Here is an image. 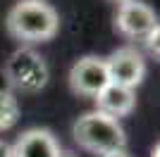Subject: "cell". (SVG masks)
<instances>
[{"label": "cell", "instance_id": "5b68a950", "mask_svg": "<svg viewBox=\"0 0 160 157\" xmlns=\"http://www.w3.org/2000/svg\"><path fill=\"white\" fill-rule=\"evenodd\" d=\"M115 26L122 36H127L132 40H143L158 26V17L146 2L127 0V2H120V7H117Z\"/></svg>", "mask_w": 160, "mask_h": 157}, {"label": "cell", "instance_id": "3957f363", "mask_svg": "<svg viewBox=\"0 0 160 157\" xmlns=\"http://www.w3.org/2000/svg\"><path fill=\"white\" fill-rule=\"evenodd\" d=\"M5 74L10 78V83L24 93H38L48 83V64L31 48L14 50L12 57L7 59Z\"/></svg>", "mask_w": 160, "mask_h": 157}, {"label": "cell", "instance_id": "5bb4252c", "mask_svg": "<svg viewBox=\"0 0 160 157\" xmlns=\"http://www.w3.org/2000/svg\"><path fill=\"white\" fill-rule=\"evenodd\" d=\"M60 157H74V155H69V152H62V155Z\"/></svg>", "mask_w": 160, "mask_h": 157}, {"label": "cell", "instance_id": "30bf717a", "mask_svg": "<svg viewBox=\"0 0 160 157\" xmlns=\"http://www.w3.org/2000/svg\"><path fill=\"white\" fill-rule=\"evenodd\" d=\"M158 36H160V29L155 26L153 31L143 38V40H146V45H148V50H151V55H155V57H158Z\"/></svg>", "mask_w": 160, "mask_h": 157}, {"label": "cell", "instance_id": "8fae6325", "mask_svg": "<svg viewBox=\"0 0 160 157\" xmlns=\"http://www.w3.org/2000/svg\"><path fill=\"white\" fill-rule=\"evenodd\" d=\"M0 157H12V145H7L5 140H0Z\"/></svg>", "mask_w": 160, "mask_h": 157}, {"label": "cell", "instance_id": "9c48e42d", "mask_svg": "<svg viewBox=\"0 0 160 157\" xmlns=\"http://www.w3.org/2000/svg\"><path fill=\"white\" fill-rule=\"evenodd\" d=\"M19 119V102L10 91L0 88V131L12 129Z\"/></svg>", "mask_w": 160, "mask_h": 157}, {"label": "cell", "instance_id": "9a60e30c", "mask_svg": "<svg viewBox=\"0 0 160 157\" xmlns=\"http://www.w3.org/2000/svg\"><path fill=\"white\" fill-rule=\"evenodd\" d=\"M115 2H127V0H115Z\"/></svg>", "mask_w": 160, "mask_h": 157}, {"label": "cell", "instance_id": "8992f818", "mask_svg": "<svg viewBox=\"0 0 160 157\" xmlns=\"http://www.w3.org/2000/svg\"><path fill=\"white\" fill-rule=\"evenodd\" d=\"M108 83H110V78H108L105 59L93 57V55L81 57L79 62L72 67V72H69V86H72V91L79 93V95L96 98Z\"/></svg>", "mask_w": 160, "mask_h": 157}, {"label": "cell", "instance_id": "ba28073f", "mask_svg": "<svg viewBox=\"0 0 160 157\" xmlns=\"http://www.w3.org/2000/svg\"><path fill=\"white\" fill-rule=\"evenodd\" d=\"M96 105H98V112L108 114V117H127L129 112L134 110L136 105V95H134L132 88H124V86L117 83H108L103 91L96 95Z\"/></svg>", "mask_w": 160, "mask_h": 157}, {"label": "cell", "instance_id": "7a4b0ae2", "mask_svg": "<svg viewBox=\"0 0 160 157\" xmlns=\"http://www.w3.org/2000/svg\"><path fill=\"white\" fill-rule=\"evenodd\" d=\"M72 133L81 148H86L96 155L124 150V145H127V136H124V129L120 126V121L98 110L77 119Z\"/></svg>", "mask_w": 160, "mask_h": 157}, {"label": "cell", "instance_id": "7c38bea8", "mask_svg": "<svg viewBox=\"0 0 160 157\" xmlns=\"http://www.w3.org/2000/svg\"><path fill=\"white\" fill-rule=\"evenodd\" d=\"M100 157H129V155H127V150H112V152H105Z\"/></svg>", "mask_w": 160, "mask_h": 157}, {"label": "cell", "instance_id": "277c9868", "mask_svg": "<svg viewBox=\"0 0 160 157\" xmlns=\"http://www.w3.org/2000/svg\"><path fill=\"white\" fill-rule=\"evenodd\" d=\"M105 69L110 83L124 86V88H136L146 76V62L136 48H120L105 59Z\"/></svg>", "mask_w": 160, "mask_h": 157}, {"label": "cell", "instance_id": "52a82bcc", "mask_svg": "<svg viewBox=\"0 0 160 157\" xmlns=\"http://www.w3.org/2000/svg\"><path fill=\"white\" fill-rule=\"evenodd\" d=\"M62 150L55 136L46 129L24 131L12 145V157H60Z\"/></svg>", "mask_w": 160, "mask_h": 157}, {"label": "cell", "instance_id": "4fadbf2b", "mask_svg": "<svg viewBox=\"0 0 160 157\" xmlns=\"http://www.w3.org/2000/svg\"><path fill=\"white\" fill-rule=\"evenodd\" d=\"M151 157H158V145L153 148V152H151Z\"/></svg>", "mask_w": 160, "mask_h": 157}, {"label": "cell", "instance_id": "6da1fadb", "mask_svg": "<svg viewBox=\"0 0 160 157\" xmlns=\"http://www.w3.org/2000/svg\"><path fill=\"white\" fill-rule=\"evenodd\" d=\"M7 29L14 38L29 40V43H38V40L53 38L60 19L50 5L41 2V0H22L10 10L7 14Z\"/></svg>", "mask_w": 160, "mask_h": 157}]
</instances>
